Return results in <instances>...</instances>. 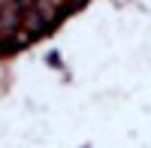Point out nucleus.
Instances as JSON below:
<instances>
[{"instance_id":"f257e3e1","label":"nucleus","mask_w":151,"mask_h":148,"mask_svg":"<svg viewBox=\"0 0 151 148\" xmlns=\"http://www.w3.org/2000/svg\"><path fill=\"white\" fill-rule=\"evenodd\" d=\"M36 3H40V0H12V6H18L21 12H30Z\"/></svg>"},{"instance_id":"f03ea898","label":"nucleus","mask_w":151,"mask_h":148,"mask_svg":"<svg viewBox=\"0 0 151 148\" xmlns=\"http://www.w3.org/2000/svg\"><path fill=\"white\" fill-rule=\"evenodd\" d=\"M9 3H12V0H0V15H3V9H6Z\"/></svg>"}]
</instances>
